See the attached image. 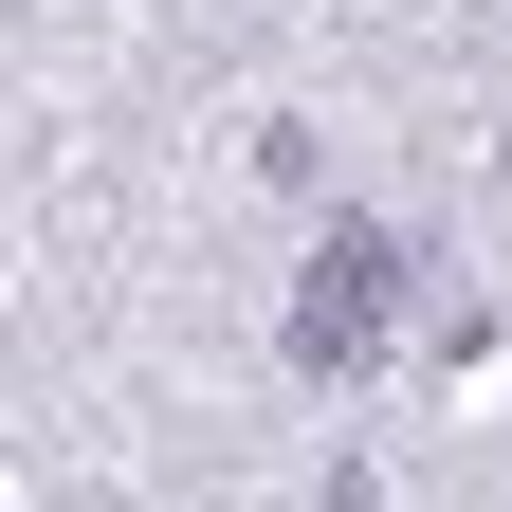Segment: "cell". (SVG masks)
<instances>
[{
	"label": "cell",
	"instance_id": "obj_1",
	"mask_svg": "<svg viewBox=\"0 0 512 512\" xmlns=\"http://www.w3.org/2000/svg\"><path fill=\"white\" fill-rule=\"evenodd\" d=\"M403 293H421V238L403 220H330V238H311V293H293V366L311 384H348V366H384V330H403Z\"/></svg>",
	"mask_w": 512,
	"mask_h": 512
}]
</instances>
